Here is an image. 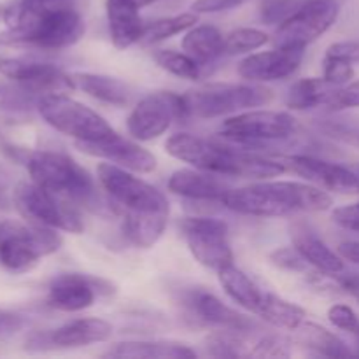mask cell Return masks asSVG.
I'll list each match as a JSON object with an SVG mask.
<instances>
[{"label":"cell","instance_id":"cell-15","mask_svg":"<svg viewBox=\"0 0 359 359\" xmlns=\"http://www.w3.org/2000/svg\"><path fill=\"white\" fill-rule=\"evenodd\" d=\"M287 170L307 179L312 184L335 193H359V175L347 167L305 154L283 160Z\"/></svg>","mask_w":359,"mask_h":359},{"label":"cell","instance_id":"cell-39","mask_svg":"<svg viewBox=\"0 0 359 359\" xmlns=\"http://www.w3.org/2000/svg\"><path fill=\"white\" fill-rule=\"evenodd\" d=\"M328 319L335 328L351 333L358 339L359 337V318L349 305L337 304L328 309Z\"/></svg>","mask_w":359,"mask_h":359},{"label":"cell","instance_id":"cell-22","mask_svg":"<svg viewBox=\"0 0 359 359\" xmlns=\"http://www.w3.org/2000/svg\"><path fill=\"white\" fill-rule=\"evenodd\" d=\"M112 335V325L97 318L74 319L60 328L49 332V344L51 349H76L86 347L91 344L107 342Z\"/></svg>","mask_w":359,"mask_h":359},{"label":"cell","instance_id":"cell-5","mask_svg":"<svg viewBox=\"0 0 359 359\" xmlns=\"http://www.w3.org/2000/svg\"><path fill=\"white\" fill-rule=\"evenodd\" d=\"M55 228L7 219L0 223V265L13 273L30 272L41 258L62 248Z\"/></svg>","mask_w":359,"mask_h":359},{"label":"cell","instance_id":"cell-23","mask_svg":"<svg viewBox=\"0 0 359 359\" xmlns=\"http://www.w3.org/2000/svg\"><path fill=\"white\" fill-rule=\"evenodd\" d=\"M112 44L118 49H126L140 42L146 25L142 23L139 7L130 0H107L105 2Z\"/></svg>","mask_w":359,"mask_h":359},{"label":"cell","instance_id":"cell-35","mask_svg":"<svg viewBox=\"0 0 359 359\" xmlns=\"http://www.w3.org/2000/svg\"><path fill=\"white\" fill-rule=\"evenodd\" d=\"M269 42V35L258 28H237L224 37L226 55H241L263 48Z\"/></svg>","mask_w":359,"mask_h":359},{"label":"cell","instance_id":"cell-41","mask_svg":"<svg viewBox=\"0 0 359 359\" xmlns=\"http://www.w3.org/2000/svg\"><path fill=\"white\" fill-rule=\"evenodd\" d=\"M332 111H340V109L359 107V81L347 83L346 86H340L330 98L328 105Z\"/></svg>","mask_w":359,"mask_h":359},{"label":"cell","instance_id":"cell-21","mask_svg":"<svg viewBox=\"0 0 359 359\" xmlns=\"http://www.w3.org/2000/svg\"><path fill=\"white\" fill-rule=\"evenodd\" d=\"M223 175L212 174L205 170H191V168H182L175 170L168 179V189L174 195L184 196L191 200H216L221 202L224 195L230 191V184L223 181Z\"/></svg>","mask_w":359,"mask_h":359},{"label":"cell","instance_id":"cell-30","mask_svg":"<svg viewBox=\"0 0 359 359\" xmlns=\"http://www.w3.org/2000/svg\"><path fill=\"white\" fill-rule=\"evenodd\" d=\"M339 90L325 77H309L300 79L290 86L286 93V105L293 111H307V109L328 105L330 98Z\"/></svg>","mask_w":359,"mask_h":359},{"label":"cell","instance_id":"cell-50","mask_svg":"<svg viewBox=\"0 0 359 359\" xmlns=\"http://www.w3.org/2000/svg\"><path fill=\"white\" fill-rule=\"evenodd\" d=\"M4 11H6V9H4V7L0 6V18H4Z\"/></svg>","mask_w":359,"mask_h":359},{"label":"cell","instance_id":"cell-34","mask_svg":"<svg viewBox=\"0 0 359 359\" xmlns=\"http://www.w3.org/2000/svg\"><path fill=\"white\" fill-rule=\"evenodd\" d=\"M41 95L20 83H0V111L27 112L37 109Z\"/></svg>","mask_w":359,"mask_h":359},{"label":"cell","instance_id":"cell-7","mask_svg":"<svg viewBox=\"0 0 359 359\" xmlns=\"http://www.w3.org/2000/svg\"><path fill=\"white\" fill-rule=\"evenodd\" d=\"M37 111L49 126L76 139V142H93L116 135V130L97 111L65 93L41 95Z\"/></svg>","mask_w":359,"mask_h":359},{"label":"cell","instance_id":"cell-13","mask_svg":"<svg viewBox=\"0 0 359 359\" xmlns=\"http://www.w3.org/2000/svg\"><path fill=\"white\" fill-rule=\"evenodd\" d=\"M181 230L189 252L200 265L216 272L233 265L226 223L214 217H186Z\"/></svg>","mask_w":359,"mask_h":359},{"label":"cell","instance_id":"cell-10","mask_svg":"<svg viewBox=\"0 0 359 359\" xmlns=\"http://www.w3.org/2000/svg\"><path fill=\"white\" fill-rule=\"evenodd\" d=\"M297 128V119L280 111L238 112L221 123V135L242 146H262L266 142L290 139Z\"/></svg>","mask_w":359,"mask_h":359},{"label":"cell","instance_id":"cell-28","mask_svg":"<svg viewBox=\"0 0 359 359\" xmlns=\"http://www.w3.org/2000/svg\"><path fill=\"white\" fill-rule=\"evenodd\" d=\"M294 332L297 335V342L305 349L312 351V353L319 354V356L328 358H349L354 356V351L349 349L346 342L335 333L328 332L323 326L316 325V323H302Z\"/></svg>","mask_w":359,"mask_h":359},{"label":"cell","instance_id":"cell-4","mask_svg":"<svg viewBox=\"0 0 359 359\" xmlns=\"http://www.w3.org/2000/svg\"><path fill=\"white\" fill-rule=\"evenodd\" d=\"M32 181L74 203L93 205L98 200L93 177L69 154L58 151H34L27 156Z\"/></svg>","mask_w":359,"mask_h":359},{"label":"cell","instance_id":"cell-43","mask_svg":"<svg viewBox=\"0 0 359 359\" xmlns=\"http://www.w3.org/2000/svg\"><path fill=\"white\" fill-rule=\"evenodd\" d=\"M249 0H195L193 2V13L196 14H210L223 13V11L235 9Z\"/></svg>","mask_w":359,"mask_h":359},{"label":"cell","instance_id":"cell-29","mask_svg":"<svg viewBox=\"0 0 359 359\" xmlns=\"http://www.w3.org/2000/svg\"><path fill=\"white\" fill-rule=\"evenodd\" d=\"M182 49L200 65H205L226 53L224 51V35L212 25L191 27L182 39Z\"/></svg>","mask_w":359,"mask_h":359},{"label":"cell","instance_id":"cell-18","mask_svg":"<svg viewBox=\"0 0 359 359\" xmlns=\"http://www.w3.org/2000/svg\"><path fill=\"white\" fill-rule=\"evenodd\" d=\"M182 302L188 311L205 325L216 326L219 330H244V332L258 330V323L224 305L216 294L209 291L191 290L184 294Z\"/></svg>","mask_w":359,"mask_h":359},{"label":"cell","instance_id":"cell-49","mask_svg":"<svg viewBox=\"0 0 359 359\" xmlns=\"http://www.w3.org/2000/svg\"><path fill=\"white\" fill-rule=\"evenodd\" d=\"M28 4H37V6H48V4H60V2H69V0H23Z\"/></svg>","mask_w":359,"mask_h":359},{"label":"cell","instance_id":"cell-37","mask_svg":"<svg viewBox=\"0 0 359 359\" xmlns=\"http://www.w3.org/2000/svg\"><path fill=\"white\" fill-rule=\"evenodd\" d=\"M291 342L283 335L256 337L255 358H290Z\"/></svg>","mask_w":359,"mask_h":359},{"label":"cell","instance_id":"cell-1","mask_svg":"<svg viewBox=\"0 0 359 359\" xmlns=\"http://www.w3.org/2000/svg\"><path fill=\"white\" fill-rule=\"evenodd\" d=\"M7 32L0 35L6 44L39 49H63L84 35V21L69 2L37 6L18 0L4 11Z\"/></svg>","mask_w":359,"mask_h":359},{"label":"cell","instance_id":"cell-2","mask_svg":"<svg viewBox=\"0 0 359 359\" xmlns=\"http://www.w3.org/2000/svg\"><path fill=\"white\" fill-rule=\"evenodd\" d=\"M221 203L231 212L244 216L280 217L294 212H323L333 205V200L316 184L273 181L231 188L221 198Z\"/></svg>","mask_w":359,"mask_h":359},{"label":"cell","instance_id":"cell-24","mask_svg":"<svg viewBox=\"0 0 359 359\" xmlns=\"http://www.w3.org/2000/svg\"><path fill=\"white\" fill-rule=\"evenodd\" d=\"M104 358L118 359H182L195 358L196 353L181 342L167 340H126L109 347Z\"/></svg>","mask_w":359,"mask_h":359},{"label":"cell","instance_id":"cell-36","mask_svg":"<svg viewBox=\"0 0 359 359\" xmlns=\"http://www.w3.org/2000/svg\"><path fill=\"white\" fill-rule=\"evenodd\" d=\"M323 77L333 86H346L354 77V63L342 56L326 53L323 60Z\"/></svg>","mask_w":359,"mask_h":359},{"label":"cell","instance_id":"cell-26","mask_svg":"<svg viewBox=\"0 0 359 359\" xmlns=\"http://www.w3.org/2000/svg\"><path fill=\"white\" fill-rule=\"evenodd\" d=\"M219 283L223 286V290L226 291L228 297L238 304L241 307H244L245 311L252 312V314H258L259 309H262L263 298L265 293L252 283V279L249 276H245L241 269H237L235 265L226 266V269L219 270Z\"/></svg>","mask_w":359,"mask_h":359},{"label":"cell","instance_id":"cell-44","mask_svg":"<svg viewBox=\"0 0 359 359\" xmlns=\"http://www.w3.org/2000/svg\"><path fill=\"white\" fill-rule=\"evenodd\" d=\"M330 55H337L342 56V58L351 60L353 63L359 62V42L358 41H342V42H335L328 48Z\"/></svg>","mask_w":359,"mask_h":359},{"label":"cell","instance_id":"cell-6","mask_svg":"<svg viewBox=\"0 0 359 359\" xmlns=\"http://www.w3.org/2000/svg\"><path fill=\"white\" fill-rule=\"evenodd\" d=\"M182 97L188 116L212 119L262 107L272 100L273 95L269 88L258 84L212 83L188 91Z\"/></svg>","mask_w":359,"mask_h":359},{"label":"cell","instance_id":"cell-25","mask_svg":"<svg viewBox=\"0 0 359 359\" xmlns=\"http://www.w3.org/2000/svg\"><path fill=\"white\" fill-rule=\"evenodd\" d=\"M76 88L83 90L91 98L104 104L116 105V107H125L132 100V90L126 83L116 79L111 76H102V74L77 72L72 76Z\"/></svg>","mask_w":359,"mask_h":359},{"label":"cell","instance_id":"cell-17","mask_svg":"<svg viewBox=\"0 0 359 359\" xmlns=\"http://www.w3.org/2000/svg\"><path fill=\"white\" fill-rule=\"evenodd\" d=\"M76 146L90 156L104 158L126 170L149 174L156 168V158L149 151L140 147L139 144L123 139L119 133L93 142H76Z\"/></svg>","mask_w":359,"mask_h":359},{"label":"cell","instance_id":"cell-47","mask_svg":"<svg viewBox=\"0 0 359 359\" xmlns=\"http://www.w3.org/2000/svg\"><path fill=\"white\" fill-rule=\"evenodd\" d=\"M339 255L342 256L347 262L354 263L359 266V242L356 241H347L339 245Z\"/></svg>","mask_w":359,"mask_h":359},{"label":"cell","instance_id":"cell-51","mask_svg":"<svg viewBox=\"0 0 359 359\" xmlns=\"http://www.w3.org/2000/svg\"><path fill=\"white\" fill-rule=\"evenodd\" d=\"M358 144H359V135H358Z\"/></svg>","mask_w":359,"mask_h":359},{"label":"cell","instance_id":"cell-27","mask_svg":"<svg viewBox=\"0 0 359 359\" xmlns=\"http://www.w3.org/2000/svg\"><path fill=\"white\" fill-rule=\"evenodd\" d=\"M168 214L125 212L123 233L130 244L140 249H149L156 244L167 228Z\"/></svg>","mask_w":359,"mask_h":359},{"label":"cell","instance_id":"cell-11","mask_svg":"<svg viewBox=\"0 0 359 359\" xmlns=\"http://www.w3.org/2000/svg\"><path fill=\"white\" fill-rule=\"evenodd\" d=\"M188 118L184 97L174 91H154L140 98L139 104L132 109L126 128L137 140L149 142L163 135L174 121Z\"/></svg>","mask_w":359,"mask_h":359},{"label":"cell","instance_id":"cell-48","mask_svg":"<svg viewBox=\"0 0 359 359\" xmlns=\"http://www.w3.org/2000/svg\"><path fill=\"white\" fill-rule=\"evenodd\" d=\"M9 195H7V177L4 168L0 167V210L9 209Z\"/></svg>","mask_w":359,"mask_h":359},{"label":"cell","instance_id":"cell-8","mask_svg":"<svg viewBox=\"0 0 359 359\" xmlns=\"http://www.w3.org/2000/svg\"><path fill=\"white\" fill-rule=\"evenodd\" d=\"M13 202L28 223L42 224L69 233H81L84 230L81 214L70 200L48 191L34 181L16 184Z\"/></svg>","mask_w":359,"mask_h":359},{"label":"cell","instance_id":"cell-3","mask_svg":"<svg viewBox=\"0 0 359 359\" xmlns=\"http://www.w3.org/2000/svg\"><path fill=\"white\" fill-rule=\"evenodd\" d=\"M170 156L193 165L198 170L248 179H269L287 170L284 161H273L242 149L223 146L191 133H175L165 142Z\"/></svg>","mask_w":359,"mask_h":359},{"label":"cell","instance_id":"cell-16","mask_svg":"<svg viewBox=\"0 0 359 359\" xmlns=\"http://www.w3.org/2000/svg\"><path fill=\"white\" fill-rule=\"evenodd\" d=\"M304 55L305 49L300 48H277L272 51L256 53L238 63L237 72L249 83H272L286 79L300 69Z\"/></svg>","mask_w":359,"mask_h":359},{"label":"cell","instance_id":"cell-31","mask_svg":"<svg viewBox=\"0 0 359 359\" xmlns=\"http://www.w3.org/2000/svg\"><path fill=\"white\" fill-rule=\"evenodd\" d=\"M256 316L266 321L269 325L283 330H297L305 321V311L297 304L284 300L273 293H265L262 309Z\"/></svg>","mask_w":359,"mask_h":359},{"label":"cell","instance_id":"cell-33","mask_svg":"<svg viewBox=\"0 0 359 359\" xmlns=\"http://www.w3.org/2000/svg\"><path fill=\"white\" fill-rule=\"evenodd\" d=\"M153 60L163 70L170 72L172 76L182 77V79H198L200 63L193 60L188 53L172 51V49H156L153 53Z\"/></svg>","mask_w":359,"mask_h":359},{"label":"cell","instance_id":"cell-32","mask_svg":"<svg viewBox=\"0 0 359 359\" xmlns=\"http://www.w3.org/2000/svg\"><path fill=\"white\" fill-rule=\"evenodd\" d=\"M196 21H198L196 13H182L177 14V16L161 18V20H156L153 21V23L146 25L140 42H142V44L161 42L165 41V39H170L174 37V35L181 34V32L189 30L191 27H195Z\"/></svg>","mask_w":359,"mask_h":359},{"label":"cell","instance_id":"cell-42","mask_svg":"<svg viewBox=\"0 0 359 359\" xmlns=\"http://www.w3.org/2000/svg\"><path fill=\"white\" fill-rule=\"evenodd\" d=\"M332 219L344 230L359 233V202L335 209L332 214Z\"/></svg>","mask_w":359,"mask_h":359},{"label":"cell","instance_id":"cell-40","mask_svg":"<svg viewBox=\"0 0 359 359\" xmlns=\"http://www.w3.org/2000/svg\"><path fill=\"white\" fill-rule=\"evenodd\" d=\"M270 262L279 269L287 270V272H305L307 270V262L294 248L276 249L270 255Z\"/></svg>","mask_w":359,"mask_h":359},{"label":"cell","instance_id":"cell-45","mask_svg":"<svg viewBox=\"0 0 359 359\" xmlns=\"http://www.w3.org/2000/svg\"><path fill=\"white\" fill-rule=\"evenodd\" d=\"M339 277V284L346 293L359 300V273H346V276H337Z\"/></svg>","mask_w":359,"mask_h":359},{"label":"cell","instance_id":"cell-38","mask_svg":"<svg viewBox=\"0 0 359 359\" xmlns=\"http://www.w3.org/2000/svg\"><path fill=\"white\" fill-rule=\"evenodd\" d=\"M305 0H263L262 20L269 25L283 23Z\"/></svg>","mask_w":359,"mask_h":359},{"label":"cell","instance_id":"cell-14","mask_svg":"<svg viewBox=\"0 0 359 359\" xmlns=\"http://www.w3.org/2000/svg\"><path fill=\"white\" fill-rule=\"evenodd\" d=\"M0 74L6 79L30 88L35 93H67L76 90L72 76H67L53 63L35 62L27 58H2Z\"/></svg>","mask_w":359,"mask_h":359},{"label":"cell","instance_id":"cell-9","mask_svg":"<svg viewBox=\"0 0 359 359\" xmlns=\"http://www.w3.org/2000/svg\"><path fill=\"white\" fill-rule=\"evenodd\" d=\"M97 177L107 195L125 212L139 214H168V200L163 193L149 182L130 174L126 168L114 163H100Z\"/></svg>","mask_w":359,"mask_h":359},{"label":"cell","instance_id":"cell-20","mask_svg":"<svg viewBox=\"0 0 359 359\" xmlns=\"http://www.w3.org/2000/svg\"><path fill=\"white\" fill-rule=\"evenodd\" d=\"M291 241L293 248L304 256L309 265L325 276L337 277L344 272V258L339 252L332 251L321 237L305 223L291 224Z\"/></svg>","mask_w":359,"mask_h":359},{"label":"cell","instance_id":"cell-46","mask_svg":"<svg viewBox=\"0 0 359 359\" xmlns=\"http://www.w3.org/2000/svg\"><path fill=\"white\" fill-rule=\"evenodd\" d=\"M21 326V319L6 311H0V337L14 333Z\"/></svg>","mask_w":359,"mask_h":359},{"label":"cell","instance_id":"cell-19","mask_svg":"<svg viewBox=\"0 0 359 359\" xmlns=\"http://www.w3.org/2000/svg\"><path fill=\"white\" fill-rule=\"evenodd\" d=\"M100 283L81 273H62L49 284L48 305L62 312L86 311L95 304L97 293H104Z\"/></svg>","mask_w":359,"mask_h":359},{"label":"cell","instance_id":"cell-12","mask_svg":"<svg viewBox=\"0 0 359 359\" xmlns=\"http://www.w3.org/2000/svg\"><path fill=\"white\" fill-rule=\"evenodd\" d=\"M339 13L340 7L337 0H305L277 28V48L305 49L333 27Z\"/></svg>","mask_w":359,"mask_h":359}]
</instances>
